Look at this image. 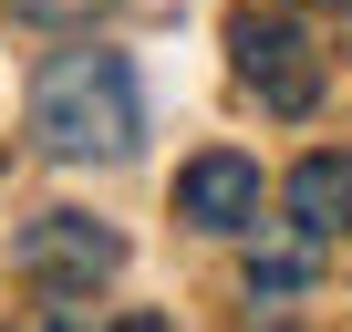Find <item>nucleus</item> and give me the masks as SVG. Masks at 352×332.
<instances>
[{"label": "nucleus", "mask_w": 352, "mask_h": 332, "mask_svg": "<svg viewBox=\"0 0 352 332\" xmlns=\"http://www.w3.org/2000/svg\"><path fill=\"white\" fill-rule=\"evenodd\" d=\"M32 135L52 156H135V135H145L135 63L124 52H52L32 83Z\"/></svg>", "instance_id": "1"}, {"label": "nucleus", "mask_w": 352, "mask_h": 332, "mask_svg": "<svg viewBox=\"0 0 352 332\" xmlns=\"http://www.w3.org/2000/svg\"><path fill=\"white\" fill-rule=\"evenodd\" d=\"M11 260H21V280H42V291H94V280L124 270V239H114L104 218H83V208H52V218L21 229Z\"/></svg>", "instance_id": "2"}, {"label": "nucleus", "mask_w": 352, "mask_h": 332, "mask_svg": "<svg viewBox=\"0 0 352 332\" xmlns=\"http://www.w3.org/2000/svg\"><path fill=\"white\" fill-rule=\"evenodd\" d=\"M228 42H239V73H249V94H259L270 114H311V104H321V63H311V42H300L290 21H259V11H249Z\"/></svg>", "instance_id": "3"}, {"label": "nucleus", "mask_w": 352, "mask_h": 332, "mask_svg": "<svg viewBox=\"0 0 352 332\" xmlns=\"http://www.w3.org/2000/svg\"><path fill=\"white\" fill-rule=\"evenodd\" d=\"M176 218H187V229H208V239H228V229H249L259 218V166L249 156H197L187 166V177H176Z\"/></svg>", "instance_id": "4"}, {"label": "nucleus", "mask_w": 352, "mask_h": 332, "mask_svg": "<svg viewBox=\"0 0 352 332\" xmlns=\"http://www.w3.org/2000/svg\"><path fill=\"white\" fill-rule=\"evenodd\" d=\"M290 218H300L311 239H342V229H352V166H342V156H300V166H290Z\"/></svg>", "instance_id": "5"}, {"label": "nucleus", "mask_w": 352, "mask_h": 332, "mask_svg": "<svg viewBox=\"0 0 352 332\" xmlns=\"http://www.w3.org/2000/svg\"><path fill=\"white\" fill-rule=\"evenodd\" d=\"M311 270H321V239L290 218V239H270V249H249V291H270V301H290V291H311Z\"/></svg>", "instance_id": "6"}, {"label": "nucleus", "mask_w": 352, "mask_h": 332, "mask_svg": "<svg viewBox=\"0 0 352 332\" xmlns=\"http://www.w3.org/2000/svg\"><path fill=\"white\" fill-rule=\"evenodd\" d=\"M21 11H32V21H94L104 0H21Z\"/></svg>", "instance_id": "7"}]
</instances>
